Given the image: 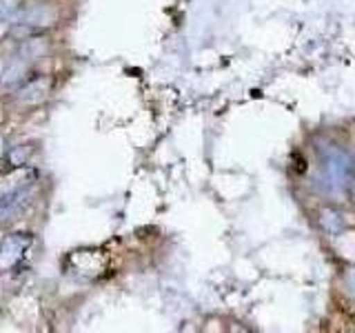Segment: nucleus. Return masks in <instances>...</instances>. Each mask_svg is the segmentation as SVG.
Returning a JSON list of instances; mask_svg holds the SVG:
<instances>
[{"instance_id":"nucleus-1","label":"nucleus","mask_w":355,"mask_h":333,"mask_svg":"<svg viewBox=\"0 0 355 333\" xmlns=\"http://www.w3.org/2000/svg\"><path fill=\"white\" fill-rule=\"evenodd\" d=\"M49 94H51V78L42 76L18 87L14 100L18 107H38L40 103H44V100L49 98Z\"/></svg>"},{"instance_id":"nucleus-2","label":"nucleus","mask_w":355,"mask_h":333,"mask_svg":"<svg viewBox=\"0 0 355 333\" xmlns=\"http://www.w3.org/2000/svg\"><path fill=\"white\" fill-rule=\"evenodd\" d=\"M58 22V9L49 3H33V5H25L20 16V25L27 27H51Z\"/></svg>"},{"instance_id":"nucleus-3","label":"nucleus","mask_w":355,"mask_h":333,"mask_svg":"<svg viewBox=\"0 0 355 333\" xmlns=\"http://www.w3.org/2000/svg\"><path fill=\"white\" fill-rule=\"evenodd\" d=\"M31 238L27 233H14V236H7L0 244V266L3 269H9V266H14L20 262L22 253L27 251Z\"/></svg>"},{"instance_id":"nucleus-4","label":"nucleus","mask_w":355,"mask_h":333,"mask_svg":"<svg viewBox=\"0 0 355 333\" xmlns=\"http://www.w3.org/2000/svg\"><path fill=\"white\" fill-rule=\"evenodd\" d=\"M49 53H51V42L47 36H31L27 40H22L18 47V56L25 58L29 65L36 60H42L44 56H49Z\"/></svg>"},{"instance_id":"nucleus-5","label":"nucleus","mask_w":355,"mask_h":333,"mask_svg":"<svg viewBox=\"0 0 355 333\" xmlns=\"http://www.w3.org/2000/svg\"><path fill=\"white\" fill-rule=\"evenodd\" d=\"M29 71V62L25 58H20V56H11V58L5 62L3 67V74H0V83L5 87H16L25 80V76Z\"/></svg>"},{"instance_id":"nucleus-6","label":"nucleus","mask_w":355,"mask_h":333,"mask_svg":"<svg viewBox=\"0 0 355 333\" xmlns=\"http://www.w3.org/2000/svg\"><path fill=\"white\" fill-rule=\"evenodd\" d=\"M25 3L22 0H0V22H20Z\"/></svg>"},{"instance_id":"nucleus-7","label":"nucleus","mask_w":355,"mask_h":333,"mask_svg":"<svg viewBox=\"0 0 355 333\" xmlns=\"http://www.w3.org/2000/svg\"><path fill=\"white\" fill-rule=\"evenodd\" d=\"M322 225H324V229H327L329 233H338V231H342V227H344V220L336 214V211L324 209V211H322Z\"/></svg>"},{"instance_id":"nucleus-8","label":"nucleus","mask_w":355,"mask_h":333,"mask_svg":"<svg viewBox=\"0 0 355 333\" xmlns=\"http://www.w3.org/2000/svg\"><path fill=\"white\" fill-rule=\"evenodd\" d=\"M344 280H347L349 289L355 293V269H349V271H347V275H344Z\"/></svg>"},{"instance_id":"nucleus-9","label":"nucleus","mask_w":355,"mask_h":333,"mask_svg":"<svg viewBox=\"0 0 355 333\" xmlns=\"http://www.w3.org/2000/svg\"><path fill=\"white\" fill-rule=\"evenodd\" d=\"M3 144H5V140H3V138H0V155H3V153H5V147H3Z\"/></svg>"}]
</instances>
